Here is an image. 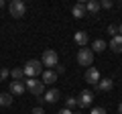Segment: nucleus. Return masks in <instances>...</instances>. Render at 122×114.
<instances>
[{"mask_svg": "<svg viewBox=\"0 0 122 114\" xmlns=\"http://www.w3.org/2000/svg\"><path fill=\"white\" fill-rule=\"evenodd\" d=\"M22 71H25V78H37V75L43 73V63L39 61V59H30V61L25 63V67H22Z\"/></svg>", "mask_w": 122, "mask_h": 114, "instance_id": "1", "label": "nucleus"}, {"mask_svg": "<svg viewBox=\"0 0 122 114\" xmlns=\"http://www.w3.org/2000/svg\"><path fill=\"white\" fill-rule=\"evenodd\" d=\"M25 86H26V90H29L30 94H35V96H43V92H45V83L41 82V79H37V78H25Z\"/></svg>", "mask_w": 122, "mask_h": 114, "instance_id": "2", "label": "nucleus"}, {"mask_svg": "<svg viewBox=\"0 0 122 114\" xmlns=\"http://www.w3.org/2000/svg\"><path fill=\"white\" fill-rule=\"evenodd\" d=\"M41 63H43L45 67H57L59 65V55H57V51H53V49H45L43 57H41Z\"/></svg>", "mask_w": 122, "mask_h": 114, "instance_id": "3", "label": "nucleus"}, {"mask_svg": "<svg viewBox=\"0 0 122 114\" xmlns=\"http://www.w3.org/2000/svg\"><path fill=\"white\" fill-rule=\"evenodd\" d=\"M8 10H10V16L20 18V16H25V12H26V4L22 0H12L8 4Z\"/></svg>", "mask_w": 122, "mask_h": 114, "instance_id": "4", "label": "nucleus"}, {"mask_svg": "<svg viewBox=\"0 0 122 114\" xmlns=\"http://www.w3.org/2000/svg\"><path fill=\"white\" fill-rule=\"evenodd\" d=\"M77 63L79 65H92L94 63V51L92 49H79L77 51Z\"/></svg>", "mask_w": 122, "mask_h": 114, "instance_id": "5", "label": "nucleus"}, {"mask_svg": "<svg viewBox=\"0 0 122 114\" xmlns=\"http://www.w3.org/2000/svg\"><path fill=\"white\" fill-rule=\"evenodd\" d=\"M92 102H94V94L90 90H83L77 96V106L79 108H87V106H92Z\"/></svg>", "mask_w": 122, "mask_h": 114, "instance_id": "6", "label": "nucleus"}, {"mask_svg": "<svg viewBox=\"0 0 122 114\" xmlns=\"http://www.w3.org/2000/svg\"><path fill=\"white\" fill-rule=\"evenodd\" d=\"M100 71L96 69V67H87L86 69V82L87 83H94V86H98V82H100Z\"/></svg>", "mask_w": 122, "mask_h": 114, "instance_id": "7", "label": "nucleus"}, {"mask_svg": "<svg viewBox=\"0 0 122 114\" xmlns=\"http://www.w3.org/2000/svg\"><path fill=\"white\" fill-rule=\"evenodd\" d=\"M59 98H61V92L53 88V90H49V92H45V96L39 98V100H41V102H49V104H55Z\"/></svg>", "mask_w": 122, "mask_h": 114, "instance_id": "8", "label": "nucleus"}, {"mask_svg": "<svg viewBox=\"0 0 122 114\" xmlns=\"http://www.w3.org/2000/svg\"><path fill=\"white\" fill-rule=\"evenodd\" d=\"M25 92H26L25 82H10V94L12 96H22Z\"/></svg>", "mask_w": 122, "mask_h": 114, "instance_id": "9", "label": "nucleus"}, {"mask_svg": "<svg viewBox=\"0 0 122 114\" xmlns=\"http://www.w3.org/2000/svg\"><path fill=\"white\" fill-rule=\"evenodd\" d=\"M73 41H75V45H79V47H86L87 41H90V37H87L86 31H77V33L73 35Z\"/></svg>", "mask_w": 122, "mask_h": 114, "instance_id": "10", "label": "nucleus"}, {"mask_svg": "<svg viewBox=\"0 0 122 114\" xmlns=\"http://www.w3.org/2000/svg\"><path fill=\"white\" fill-rule=\"evenodd\" d=\"M110 49L114 53H122V35H116L110 39Z\"/></svg>", "mask_w": 122, "mask_h": 114, "instance_id": "11", "label": "nucleus"}, {"mask_svg": "<svg viewBox=\"0 0 122 114\" xmlns=\"http://www.w3.org/2000/svg\"><path fill=\"white\" fill-rule=\"evenodd\" d=\"M98 90H100V92H110V90L114 88V82L110 78H106V79H100V82H98V86H96Z\"/></svg>", "mask_w": 122, "mask_h": 114, "instance_id": "12", "label": "nucleus"}, {"mask_svg": "<svg viewBox=\"0 0 122 114\" xmlns=\"http://www.w3.org/2000/svg\"><path fill=\"white\" fill-rule=\"evenodd\" d=\"M41 75H43V79H41L43 83H55L57 82V73H55V71H51V69H45Z\"/></svg>", "mask_w": 122, "mask_h": 114, "instance_id": "13", "label": "nucleus"}, {"mask_svg": "<svg viewBox=\"0 0 122 114\" xmlns=\"http://www.w3.org/2000/svg\"><path fill=\"white\" fill-rule=\"evenodd\" d=\"M71 14H73L75 18H83L86 16V4H81V2H77V4L71 8Z\"/></svg>", "mask_w": 122, "mask_h": 114, "instance_id": "14", "label": "nucleus"}, {"mask_svg": "<svg viewBox=\"0 0 122 114\" xmlns=\"http://www.w3.org/2000/svg\"><path fill=\"white\" fill-rule=\"evenodd\" d=\"M10 78H12V82H25V71H22V67H14L10 71Z\"/></svg>", "mask_w": 122, "mask_h": 114, "instance_id": "15", "label": "nucleus"}, {"mask_svg": "<svg viewBox=\"0 0 122 114\" xmlns=\"http://www.w3.org/2000/svg\"><path fill=\"white\" fill-rule=\"evenodd\" d=\"M12 100H14V98H12V94H10V92L0 94V106H4V108H6V106L12 104Z\"/></svg>", "mask_w": 122, "mask_h": 114, "instance_id": "16", "label": "nucleus"}, {"mask_svg": "<svg viewBox=\"0 0 122 114\" xmlns=\"http://www.w3.org/2000/svg\"><path fill=\"white\" fill-rule=\"evenodd\" d=\"M106 47H108V45H106V41H104V39H96L94 43H92V49H94L96 53H102Z\"/></svg>", "mask_w": 122, "mask_h": 114, "instance_id": "17", "label": "nucleus"}, {"mask_svg": "<svg viewBox=\"0 0 122 114\" xmlns=\"http://www.w3.org/2000/svg\"><path fill=\"white\" fill-rule=\"evenodd\" d=\"M98 10H100V2L98 0H90L86 4V12H92V14H96Z\"/></svg>", "mask_w": 122, "mask_h": 114, "instance_id": "18", "label": "nucleus"}, {"mask_svg": "<svg viewBox=\"0 0 122 114\" xmlns=\"http://www.w3.org/2000/svg\"><path fill=\"white\" fill-rule=\"evenodd\" d=\"M65 108H69V110L77 108V98H73V96H67V98H65Z\"/></svg>", "mask_w": 122, "mask_h": 114, "instance_id": "19", "label": "nucleus"}, {"mask_svg": "<svg viewBox=\"0 0 122 114\" xmlns=\"http://www.w3.org/2000/svg\"><path fill=\"white\" fill-rule=\"evenodd\" d=\"M90 114H108V112H106V108H102V106H96V108H92Z\"/></svg>", "mask_w": 122, "mask_h": 114, "instance_id": "20", "label": "nucleus"}, {"mask_svg": "<svg viewBox=\"0 0 122 114\" xmlns=\"http://www.w3.org/2000/svg\"><path fill=\"white\" fill-rule=\"evenodd\" d=\"M8 75H10V71L6 69V67H2V69H0V82H4V79L8 78Z\"/></svg>", "mask_w": 122, "mask_h": 114, "instance_id": "21", "label": "nucleus"}, {"mask_svg": "<svg viewBox=\"0 0 122 114\" xmlns=\"http://www.w3.org/2000/svg\"><path fill=\"white\" fill-rule=\"evenodd\" d=\"M100 8H112V0H102V2H100Z\"/></svg>", "mask_w": 122, "mask_h": 114, "instance_id": "22", "label": "nucleus"}, {"mask_svg": "<svg viewBox=\"0 0 122 114\" xmlns=\"http://www.w3.org/2000/svg\"><path fill=\"white\" fill-rule=\"evenodd\" d=\"M108 33H110V35H112V37H116V35H118V26L110 25V26H108Z\"/></svg>", "mask_w": 122, "mask_h": 114, "instance_id": "23", "label": "nucleus"}, {"mask_svg": "<svg viewBox=\"0 0 122 114\" xmlns=\"http://www.w3.org/2000/svg\"><path fill=\"white\" fill-rule=\"evenodd\" d=\"M30 114H45V112H43V108L37 106V108H33V112H30Z\"/></svg>", "mask_w": 122, "mask_h": 114, "instance_id": "24", "label": "nucleus"}, {"mask_svg": "<svg viewBox=\"0 0 122 114\" xmlns=\"http://www.w3.org/2000/svg\"><path fill=\"white\" fill-rule=\"evenodd\" d=\"M63 71H65V67H63V65H57L55 67V73H63Z\"/></svg>", "mask_w": 122, "mask_h": 114, "instance_id": "25", "label": "nucleus"}, {"mask_svg": "<svg viewBox=\"0 0 122 114\" xmlns=\"http://www.w3.org/2000/svg\"><path fill=\"white\" fill-rule=\"evenodd\" d=\"M59 114H73V110H69V108H61Z\"/></svg>", "mask_w": 122, "mask_h": 114, "instance_id": "26", "label": "nucleus"}, {"mask_svg": "<svg viewBox=\"0 0 122 114\" xmlns=\"http://www.w3.org/2000/svg\"><path fill=\"white\" fill-rule=\"evenodd\" d=\"M118 35H122V22L118 25Z\"/></svg>", "mask_w": 122, "mask_h": 114, "instance_id": "27", "label": "nucleus"}, {"mask_svg": "<svg viewBox=\"0 0 122 114\" xmlns=\"http://www.w3.org/2000/svg\"><path fill=\"white\" fill-rule=\"evenodd\" d=\"M118 114H122V102L118 104Z\"/></svg>", "mask_w": 122, "mask_h": 114, "instance_id": "28", "label": "nucleus"}, {"mask_svg": "<svg viewBox=\"0 0 122 114\" xmlns=\"http://www.w3.org/2000/svg\"><path fill=\"white\" fill-rule=\"evenodd\" d=\"M2 8H4V2H2V0H0V10H2Z\"/></svg>", "mask_w": 122, "mask_h": 114, "instance_id": "29", "label": "nucleus"}]
</instances>
